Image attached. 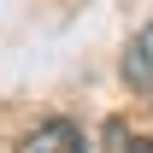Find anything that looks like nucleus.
<instances>
[{
    "label": "nucleus",
    "instance_id": "1",
    "mask_svg": "<svg viewBox=\"0 0 153 153\" xmlns=\"http://www.w3.org/2000/svg\"><path fill=\"white\" fill-rule=\"evenodd\" d=\"M18 153H82V135H76V124H65V118H47V124H36V130L24 135Z\"/></svg>",
    "mask_w": 153,
    "mask_h": 153
},
{
    "label": "nucleus",
    "instance_id": "2",
    "mask_svg": "<svg viewBox=\"0 0 153 153\" xmlns=\"http://www.w3.org/2000/svg\"><path fill=\"white\" fill-rule=\"evenodd\" d=\"M124 82L130 88H153V24L124 47Z\"/></svg>",
    "mask_w": 153,
    "mask_h": 153
},
{
    "label": "nucleus",
    "instance_id": "3",
    "mask_svg": "<svg viewBox=\"0 0 153 153\" xmlns=\"http://www.w3.org/2000/svg\"><path fill=\"white\" fill-rule=\"evenodd\" d=\"M106 153H153L147 135H130L124 124H106Z\"/></svg>",
    "mask_w": 153,
    "mask_h": 153
}]
</instances>
